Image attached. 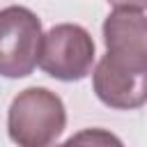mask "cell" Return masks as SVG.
I'll use <instances>...</instances> for the list:
<instances>
[{
	"label": "cell",
	"mask_w": 147,
	"mask_h": 147,
	"mask_svg": "<svg viewBox=\"0 0 147 147\" xmlns=\"http://www.w3.org/2000/svg\"><path fill=\"white\" fill-rule=\"evenodd\" d=\"M101 30L106 55L92 71V90L108 108L136 110L147 103V14L113 7Z\"/></svg>",
	"instance_id": "6da1fadb"
},
{
	"label": "cell",
	"mask_w": 147,
	"mask_h": 147,
	"mask_svg": "<svg viewBox=\"0 0 147 147\" xmlns=\"http://www.w3.org/2000/svg\"><path fill=\"white\" fill-rule=\"evenodd\" d=\"M41 21L21 5L0 9V76L25 78L39 64L41 48Z\"/></svg>",
	"instance_id": "277c9868"
},
{
	"label": "cell",
	"mask_w": 147,
	"mask_h": 147,
	"mask_svg": "<svg viewBox=\"0 0 147 147\" xmlns=\"http://www.w3.org/2000/svg\"><path fill=\"white\" fill-rule=\"evenodd\" d=\"M113 7H129V9H147V0H108Z\"/></svg>",
	"instance_id": "8992f818"
},
{
	"label": "cell",
	"mask_w": 147,
	"mask_h": 147,
	"mask_svg": "<svg viewBox=\"0 0 147 147\" xmlns=\"http://www.w3.org/2000/svg\"><path fill=\"white\" fill-rule=\"evenodd\" d=\"M64 126V103L48 87H25L11 99L7 133L16 147H51Z\"/></svg>",
	"instance_id": "7a4b0ae2"
},
{
	"label": "cell",
	"mask_w": 147,
	"mask_h": 147,
	"mask_svg": "<svg viewBox=\"0 0 147 147\" xmlns=\"http://www.w3.org/2000/svg\"><path fill=\"white\" fill-rule=\"evenodd\" d=\"M55 147H124V142L113 131L92 126V129H83L74 133L71 138H67L62 145H55Z\"/></svg>",
	"instance_id": "5b68a950"
},
{
	"label": "cell",
	"mask_w": 147,
	"mask_h": 147,
	"mask_svg": "<svg viewBox=\"0 0 147 147\" xmlns=\"http://www.w3.org/2000/svg\"><path fill=\"white\" fill-rule=\"evenodd\" d=\"M39 67L55 80L76 83L92 74L94 67V39L76 23L53 25L41 37Z\"/></svg>",
	"instance_id": "3957f363"
}]
</instances>
